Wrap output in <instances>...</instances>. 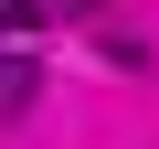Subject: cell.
Segmentation results:
<instances>
[{
    "label": "cell",
    "mask_w": 159,
    "mask_h": 149,
    "mask_svg": "<svg viewBox=\"0 0 159 149\" xmlns=\"http://www.w3.org/2000/svg\"><path fill=\"white\" fill-rule=\"evenodd\" d=\"M32 96H43V64H32V53H0V128H11Z\"/></svg>",
    "instance_id": "6da1fadb"
},
{
    "label": "cell",
    "mask_w": 159,
    "mask_h": 149,
    "mask_svg": "<svg viewBox=\"0 0 159 149\" xmlns=\"http://www.w3.org/2000/svg\"><path fill=\"white\" fill-rule=\"evenodd\" d=\"M32 22H43V11H32V0H0V43H21Z\"/></svg>",
    "instance_id": "7a4b0ae2"
},
{
    "label": "cell",
    "mask_w": 159,
    "mask_h": 149,
    "mask_svg": "<svg viewBox=\"0 0 159 149\" xmlns=\"http://www.w3.org/2000/svg\"><path fill=\"white\" fill-rule=\"evenodd\" d=\"M64 11H106V0H64Z\"/></svg>",
    "instance_id": "3957f363"
}]
</instances>
